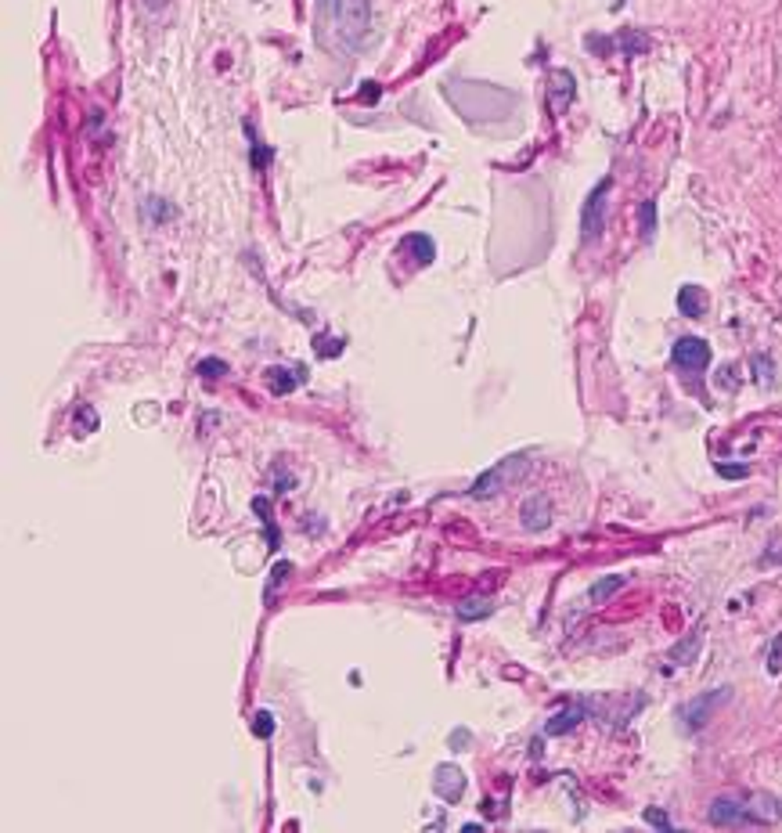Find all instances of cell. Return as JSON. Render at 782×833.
<instances>
[{
  "mask_svg": "<svg viewBox=\"0 0 782 833\" xmlns=\"http://www.w3.org/2000/svg\"><path fill=\"white\" fill-rule=\"evenodd\" d=\"M728 696H732V689H728V686H721V689H710V693H699L696 700H689V704L681 707V722H685V729H689V732H699V729L714 718V711H717L721 704H728Z\"/></svg>",
  "mask_w": 782,
  "mask_h": 833,
  "instance_id": "obj_2",
  "label": "cell"
},
{
  "mask_svg": "<svg viewBox=\"0 0 782 833\" xmlns=\"http://www.w3.org/2000/svg\"><path fill=\"white\" fill-rule=\"evenodd\" d=\"M252 732L268 740V736L275 732V714H271V711H256V718H252Z\"/></svg>",
  "mask_w": 782,
  "mask_h": 833,
  "instance_id": "obj_20",
  "label": "cell"
},
{
  "mask_svg": "<svg viewBox=\"0 0 782 833\" xmlns=\"http://www.w3.org/2000/svg\"><path fill=\"white\" fill-rule=\"evenodd\" d=\"M552 112H563L567 105H570V98H574V76L567 73V69H556L552 73Z\"/></svg>",
  "mask_w": 782,
  "mask_h": 833,
  "instance_id": "obj_11",
  "label": "cell"
},
{
  "mask_svg": "<svg viewBox=\"0 0 782 833\" xmlns=\"http://www.w3.org/2000/svg\"><path fill=\"white\" fill-rule=\"evenodd\" d=\"M678 311H681L685 318H703V311H707V293H703L699 286H681V289H678Z\"/></svg>",
  "mask_w": 782,
  "mask_h": 833,
  "instance_id": "obj_10",
  "label": "cell"
},
{
  "mask_svg": "<svg viewBox=\"0 0 782 833\" xmlns=\"http://www.w3.org/2000/svg\"><path fill=\"white\" fill-rule=\"evenodd\" d=\"M368 33V0H347L343 4V15H339V37L357 48Z\"/></svg>",
  "mask_w": 782,
  "mask_h": 833,
  "instance_id": "obj_4",
  "label": "cell"
},
{
  "mask_svg": "<svg viewBox=\"0 0 782 833\" xmlns=\"http://www.w3.org/2000/svg\"><path fill=\"white\" fill-rule=\"evenodd\" d=\"M753 365L760 368V376H757V379H760V383H771V365H768L764 358H753Z\"/></svg>",
  "mask_w": 782,
  "mask_h": 833,
  "instance_id": "obj_26",
  "label": "cell"
},
{
  "mask_svg": "<svg viewBox=\"0 0 782 833\" xmlns=\"http://www.w3.org/2000/svg\"><path fill=\"white\" fill-rule=\"evenodd\" d=\"M584 714H588V711H584V704H574V707H567V711H559V714H556V718L549 722V729H545V732H549V736H559V732H570V729H574V725H577V722H581Z\"/></svg>",
  "mask_w": 782,
  "mask_h": 833,
  "instance_id": "obj_13",
  "label": "cell"
},
{
  "mask_svg": "<svg viewBox=\"0 0 782 833\" xmlns=\"http://www.w3.org/2000/svg\"><path fill=\"white\" fill-rule=\"evenodd\" d=\"M461 790H465V775H461L458 768H451V765H440V768H436V793H440L444 801H458Z\"/></svg>",
  "mask_w": 782,
  "mask_h": 833,
  "instance_id": "obj_9",
  "label": "cell"
},
{
  "mask_svg": "<svg viewBox=\"0 0 782 833\" xmlns=\"http://www.w3.org/2000/svg\"><path fill=\"white\" fill-rule=\"evenodd\" d=\"M620 44H624V48H628L631 55H638V51H646V48H649V40H646V37H631V33H628V37H624Z\"/></svg>",
  "mask_w": 782,
  "mask_h": 833,
  "instance_id": "obj_24",
  "label": "cell"
},
{
  "mask_svg": "<svg viewBox=\"0 0 782 833\" xmlns=\"http://www.w3.org/2000/svg\"><path fill=\"white\" fill-rule=\"evenodd\" d=\"M198 376H206V379H216V376H224L227 372V361H220V358H206V361H198V368H195Z\"/></svg>",
  "mask_w": 782,
  "mask_h": 833,
  "instance_id": "obj_21",
  "label": "cell"
},
{
  "mask_svg": "<svg viewBox=\"0 0 782 833\" xmlns=\"http://www.w3.org/2000/svg\"><path fill=\"white\" fill-rule=\"evenodd\" d=\"M717 473L725 480H739V476H746V465H717Z\"/></svg>",
  "mask_w": 782,
  "mask_h": 833,
  "instance_id": "obj_25",
  "label": "cell"
},
{
  "mask_svg": "<svg viewBox=\"0 0 782 833\" xmlns=\"http://www.w3.org/2000/svg\"><path fill=\"white\" fill-rule=\"evenodd\" d=\"M606 195H610V181H602L588 202H584V213H581V231H584V242H595L606 227Z\"/></svg>",
  "mask_w": 782,
  "mask_h": 833,
  "instance_id": "obj_3",
  "label": "cell"
},
{
  "mask_svg": "<svg viewBox=\"0 0 782 833\" xmlns=\"http://www.w3.org/2000/svg\"><path fill=\"white\" fill-rule=\"evenodd\" d=\"M519 519H523V530H531V534L545 530L552 523V501H549V494H531L523 501V509H519Z\"/></svg>",
  "mask_w": 782,
  "mask_h": 833,
  "instance_id": "obj_7",
  "label": "cell"
},
{
  "mask_svg": "<svg viewBox=\"0 0 782 833\" xmlns=\"http://www.w3.org/2000/svg\"><path fill=\"white\" fill-rule=\"evenodd\" d=\"M707 819L714 826H750V822H757L750 815L746 801H739V797H714L710 808H707Z\"/></svg>",
  "mask_w": 782,
  "mask_h": 833,
  "instance_id": "obj_5",
  "label": "cell"
},
{
  "mask_svg": "<svg viewBox=\"0 0 782 833\" xmlns=\"http://www.w3.org/2000/svg\"><path fill=\"white\" fill-rule=\"evenodd\" d=\"M289 574H293V563H289V560H282V563H275V571H271V585H268V603L275 599V589H282Z\"/></svg>",
  "mask_w": 782,
  "mask_h": 833,
  "instance_id": "obj_19",
  "label": "cell"
},
{
  "mask_svg": "<svg viewBox=\"0 0 782 833\" xmlns=\"http://www.w3.org/2000/svg\"><path fill=\"white\" fill-rule=\"evenodd\" d=\"M638 220H642V235L653 238V231H656V202H653V199H646V202L638 206Z\"/></svg>",
  "mask_w": 782,
  "mask_h": 833,
  "instance_id": "obj_18",
  "label": "cell"
},
{
  "mask_svg": "<svg viewBox=\"0 0 782 833\" xmlns=\"http://www.w3.org/2000/svg\"><path fill=\"white\" fill-rule=\"evenodd\" d=\"M699 642H703V635H699V632H696V635H689L685 642H678V646L671 650V660H674V664H689V660L699 653Z\"/></svg>",
  "mask_w": 782,
  "mask_h": 833,
  "instance_id": "obj_16",
  "label": "cell"
},
{
  "mask_svg": "<svg viewBox=\"0 0 782 833\" xmlns=\"http://www.w3.org/2000/svg\"><path fill=\"white\" fill-rule=\"evenodd\" d=\"M454 614H458V621H479V617H490V614H494V603H490L487 596H469V599H461V603L454 607Z\"/></svg>",
  "mask_w": 782,
  "mask_h": 833,
  "instance_id": "obj_12",
  "label": "cell"
},
{
  "mask_svg": "<svg viewBox=\"0 0 782 833\" xmlns=\"http://www.w3.org/2000/svg\"><path fill=\"white\" fill-rule=\"evenodd\" d=\"M742 801H746V808H750V815H753L757 822H775V819H782V801H778V797L750 793V797H742Z\"/></svg>",
  "mask_w": 782,
  "mask_h": 833,
  "instance_id": "obj_8",
  "label": "cell"
},
{
  "mask_svg": "<svg viewBox=\"0 0 782 833\" xmlns=\"http://www.w3.org/2000/svg\"><path fill=\"white\" fill-rule=\"evenodd\" d=\"M646 822L656 826V829H671V819H667L660 808H646Z\"/></svg>",
  "mask_w": 782,
  "mask_h": 833,
  "instance_id": "obj_23",
  "label": "cell"
},
{
  "mask_svg": "<svg viewBox=\"0 0 782 833\" xmlns=\"http://www.w3.org/2000/svg\"><path fill=\"white\" fill-rule=\"evenodd\" d=\"M624 581H628V578H620V574H613V578H602V581H595V585H592L588 599H592V603H606V599H613V596L624 589Z\"/></svg>",
  "mask_w": 782,
  "mask_h": 833,
  "instance_id": "obj_14",
  "label": "cell"
},
{
  "mask_svg": "<svg viewBox=\"0 0 782 833\" xmlns=\"http://www.w3.org/2000/svg\"><path fill=\"white\" fill-rule=\"evenodd\" d=\"M527 473H531V455H508V458H501L497 465H490L487 473H479V476L472 480L469 494H472V498H494V494L508 491L512 483H519Z\"/></svg>",
  "mask_w": 782,
  "mask_h": 833,
  "instance_id": "obj_1",
  "label": "cell"
},
{
  "mask_svg": "<svg viewBox=\"0 0 782 833\" xmlns=\"http://www.w3.org/2000/svg\"><path fill=\"white\" fill-rule=\"evenodd\" d=\"M404 249H415V253H418V263H433V260H436V245H433V238H426V235H408V238H404Z\"/></svg>",
  "mask_w": 782,
  "mask_h": 833,
  "instance_id": "obj_15",
  "label": "cell"
},
{
  "mask_svg": "<svg viewBox=\"0 0 782 833\" xmlns=\"http://www.w3.org/2000/svg\"><path fill=\"white\" fill-rule=\"evenodd\" d=\"M343 4H347V0H318L321 15H325V19H336V22H339V15H343Z\"/></svg>",
  "mask_w": 782,
  "mask_h": 833,
  "instance_id": "obj_22",
  "label": "cell"
},
{
  "mask_svg": "<svg viewBox=\"0 0 782 833\" xmlns=\"http://www.w3.org/2000/svg\"><path fill=\"white\" fill-rule=\"evenodd\" d=\"M268 376H271V379H268V383H271V394H293L296 383H300V379H293L289 368H271Z\"/></svg>",
  "mask_w": 782,
  "mask_h": 833,
  "instance_id": "obj_17",
  "label": "cell"
},
{
  "mask_svg": "<svg viewBox=\"0 0 782 833\" xmlns=\"http://www.w3.org/2000/svg\"><path fill=\"white\" fill-rule=\"evenodd\" d=\"M674 365L685 368V372H703V368L710 365V347H707V340H699V336H681V340L674 343Z\"/></svg>",
  "mask_w": 782,
  "mask_h": 833,
  "instance_id": "obj_6",
  "label": "cell"
}]
</instances>
